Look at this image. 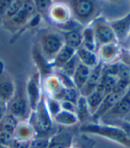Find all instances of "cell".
Wrapping results in <instances>:
<instances>
[{"instance_id": "cell-46", "label": "cell", "mask_w": 130, "mask_h": 148, "mask_svg": "<svg viewBox=\"0 0 130 148\" xmlns=\"http://www.w3.org/2000/svg\"><path fill=\"white\" fill-rule=\"evenodd\" d=\"M70 148H80V147H79V146H75V145H72Z\"/></svg>"}, {"instance_id": "cell-38", "label": "cell", "mask_w": 130, "mask_h": 148, "mask_svg": "<svg viewBox=\"0 0 130 148\" xmlns=\"http://www.w3.org/2000/svg\"><path fill=\"white\" fill-rule=\"evenodd\" d=\"M30 141H24V140H19L14 138L10 145V148H29Z\"/></svg>"}, {"instance_id": "cell-34", "label": "cell", "mask_w": 130, "mask_h": 148, "mask_svg": "<svg viewBox=\"0 0 130 148\" xmlns=\"http://www.w3.org/2000/svg\"><path fill=\"white\" fill-rule=\"evenodd\" d=\"M50 137L35 136L30 140L29 148H47Z\"/></svg>"}, {"instance_id": "cell-30", "label": "cell", "mask_w": 130, "mask_h": 148, "mask_svg": "<svg viewBox=\"0 0 130 148\" xmlns=\"http://www.w3.org/2000/svg\"><path fill=\"white\" fill-rule=\"evenodd\" d=\"M79 62H79L78 56L75 55V56H74L66 63V64H65L62 68L59 69V70L62 71L64 74H66L67 76L72 78L73 75H74V73H75V71H76V70H77V68H78V66H79Z\"/></svg>"}, {"instance_id": "cell-13", "label": "cell", "mask_w": 130, "mask_h": 148, "mask_svg": "<svg viewBox=\"0 0 130 148\" xmlns=\"http://www.w3.org/2000/svg\"><path fill=\"white\" fill-rule=\"evenodd\" d=\"M121 51V45L118 42L102 45L97 49V55L100 59V62L103 64H110V63L117 62L118 60Z\"/></svg>"}, {"instance_id": "cell-15", "label": "cell", "mask_w": 130, "mask_h": 148, "mask_svg": "<svg viewBox=\"0 0 130 148\" xmlns=\"http://www.w3.org/2000/svg\"><path fill=\"white\" fill-rule=\"evenodd\" d=\"M103 63L100 62L97 66L91 69V72L88 81L86 82L84 87L79 90L81 96L86 97L96 89L103 74Z\"/></svg>"}, {"instance_id": "cell-16", "label": "cell", "mask_w": 130, "mask_h": 148, "mask_svg": "<svg viewBox=\"0 0 130 148\" xmlns=\"http://www.w3.org/2000/svg\"><path fill=\"white\" fill-rule=\"evenodd\" d=\"M73 143L74 134L71 131H57L50 137L47 148H70Z\"/></svg>"}, {"instance_id": "cell-21", "label": "cell", "mask_w": 130, "mask_h": 148, "mask_svg": "<svg viewBox=\"0 0 130 148\" xmlns=\"http://www.w3.org/2000/svg\"><path fill=\"white\" fill-rule=\"evenodd\" d=\"M35 136H36L35 130L28 121H19L14 132V138L19 140L30 141Z\"/></svg>"}, {"instance_id": "cell-12", "label": "cell", "mask_w": 130, "mask_h": 148, "mask_svg": "<svg viewBox=\"0 0 130 148\" xmlns=\"http://www.w3.org/2000/svg\"><path fill=\"white\" fill-rule=\"evenodd\" d=\"M130 112V97L125 94L114 106L101 119L100 122L107 123L110 121L122 120Z\"/></svg>"}, {"instance_id": "cell-4", "label": "cell", "mask_w": 130, "mask_h": 148, "mask_svg": "<svg viewBox=\"0 0 130 148\" xmlns=\"http://www.w3.org/2000/svg\"><path fill=\"white\" fill-rule=\"evenodd\" d=\"M7 112L14 116L19 121L29 120L31 110L26 96L25 88L16 87L14 96L7 103Z\"/></svg>"}, {"instance_id": "cell-17", "label": "cell", "mask_w": 130, "mask_h": 148, "mask_svg": "<svg viewBox=\"0 0 130 148\" xmlns=\"http://www.w3.org/2000/svg\"><path fill=\"white\" fill-rule=\"evenodd\" d=\"M16 87L11 76L5 72L0 73V100L8 103L14 96Z\"/></svg>"}, {"instance_id": "cell-9", "label": "cell", "mask_w": 130, "mask_h": 148, "mask_svg": "<svg viewBox=\"0 0 130 148\" xmlns=\"http://www.w3.org/2000/svg\"><path fill=\"white\" fill-rule=\"evenodd\" d=\"M42 90L47 97L56 99L60 102L64 100L65 90L59 78L55 73L42 79Z\"/></svg>"}, {"instance_id": "cell-5", "label": "cell", "mask_w": 130, "mask_h": 148, "mask_svg": "<svg viewBox=\"0 0 130 148\" xmlns=\"http://www.w3.org/2000/svg\"><path fill=\"white\" fill-rule=\"evenodd\" d=\"M36 14L34 1H24L23 6L20 11L14 17L3 21L2 25L5 29L15 34L23 29Z\"/></svg>"}, {"instance_id": "cell-27", "label": "cell", "mask_w": 130, "mask_h": 148, "mask_svg": "<svg viewBox=\"0 0 130 148\" xmlns=\"http://www.w3.org/2000/svg\"><path fill=\"white\" fill-rule=\"evenodd\" d=\"M104 97H105L104 92L101 88H96V89L94 92H92L89 96H88L86 97L89 111H90L92 115L97 111V109L99 108L100 104L102 103Z\"/></svg>"}, {"instance_id": "cell-33", "label": "cell", "mask_w": 130, "mask_h": 148, "mask_svg": "<svg viewBox=\"0 0 130 148\" xmlns=\"http://www.w3.org/2000/svg\"><path fill=\"white\" fill-rule=\"evenodd\" d=\"M53 3V2L50 1V0H36V1H34L36 13L40 14L41 16L47 15V13Z\"/></svg>"}, {"instance_id": "cell-31", "label": "cell", "mask_w": 130, "mask_h": 148, "mask_svg": "<svg viewBox=\"0 0 130 148\" xmlns=\"http://www.w3.org/2000/svg\"><path fill=\"white\" fill-rule=\"evenodd\" d=\"M23 4H24V1H23V0H12V3L10 4L9 7L7 8V11L5 14L3 21H5V20H8L10 18L14 17L21 9V7L23 6Z\"/></svg>"}, {"instance_id": "cell-23", "label": "cell", "mask_w": 130, "mask_h": 148, "mask_svg": "<svg viewBox=\"0 0 130 148\" xmlns=\"http://www.w3.org/2000/svg\"><path fill=\"white\" fill-rule=\"evenodd\" d=\"M82 28L77 29L66 33H62L64 39V44L77 50L83 45V35H82Z\"/></svg>"}, {"instance_id": "cell-26", "label": "cell", "mask_w": 130, "mask_h": 148, "mask_svg": "<svg viewBox=\"0 0 130 148\" xmlns=\"http://www.w3.org/2000/svg\"><path fill=\"white\" fill-rule=\"evenodd\" d=\"M53 120L55 121V123H57L64 127H70L79 123L77 114L63 110H62L56 116H55Z\"/></svg>"}, {"instance_id": "cell-47", "label": "cell", "mask_w": 130, "mask_h": 148, "mask_svg": "<svg viewBox=\"0 0 130 148\" xmlns=\"http://www.w3.org/2000/svg\"><path fill=\"white\" fill-rule=\"evenodd\" d=\"M0 147H1V145H0Z\"/></svg>"}, {"instance_id": "cell-2", "label": "cell", "mask_w": 130, "mask_h": 148, "mask_svg": "<svg viewBox=\"0 0 130 148\" xmlns=\"http://www.w3.org/2000/svg\"><path fill=\"white\" fill-rule=\"evenodd\" d=\"M79 131L85 134H93L115 142L122 146L130 148V139L118 127L102 122H88L80 125Z\"/></svg>"}, {"instance_id": "cell-19", "label": "cell", "mask_w": 130, "mask_h": 148, "mask_svg": "<svg viewBox=\"0 0 130 148\" xmlns=\"http://www.w3.org/2000/svg\"><path fill=\"white\" fill-rule=\"evenodd\" d=\"M76 56H78L79 62L82 64L89 67L90 69L94 68L101 62L96 52L90 51L85 48L84 47H81L76 50Z\"/></svg>"}, {"instance_id": "cell-1", "label": "cell", "mask_w": 130, "mask_h": 148, "mask_svg": "<svg viewBox=\"0 0 130 148\" xmlns=\"http://www.w3.org/2000/svg\"><path fill=\"white\" fill-rule=\"evenodd\" d=\"M28 121L33 127L36 136L51 137L57 132L55 129V121L47 107L45 94L43 95L36 110L30 112Z\"/></svg>"}, {"instance_id": "cell-37", "label": "cell", "mask_w": 130, "mask_h": 148, "mask_svg": "<svg viewBox=\"0 0 130 148\" xmlns=\"http://www.w3.org/2000/svg\"><path fill=\"white\" fill-rule=\"evenodd\" d=\"M14 134L8 132H0V145L9 147L14 140Z\"/></svg>"}, {"instance_id": "cell-22", "label": "cell", "mask_w": 130, "mask_h": 148, "mask_svg": "<svg viewBox=\"0 0 130 148\" xmlns=\"http://www.w3.org/2000/svg\"><path fill=\"white\" fill-rule=\"evenodd\" d=\"M76 114H77L81 125L92 121V114L89 111L86 99L81 95L77 102V104H76Z\"/></svg>"}, {"instance_id": "cell-35", "label": "cell", "mask_w": 130, "mask_h": 148, "mask_svg": "<svg viewBox=\"0 0 130 148\" xmlns=\"http://www.w3.org/2000/svg\"><path fill=\"white\" fill-rule=\"evenodd\" d=\"M105 124H110V125H114V126L118 127V128L121 129L124 131V133L130 139V121H127L122 119V120H117V121L107 122Z\"/></svg>"}, {"instance_id": "cell-41", "label": "cell", "mask_w": 130, "mask_h": 148, "mask_svg": "<svg viewBox=\"0 0 130 148\" xmlns=\"http://www.w3.org/2000/svg\"><path fill=\"white\" fill-rule=\"evenodd\" d=\"M7 113V103L0 100V121Z\"/></svg>"}, {"instance_id": "cell-42", "label": "cell", "mask_w": 130, "mask_h": 148, "mask_svg": "<svg viewBox=\"0 0 130 148\" xmlns=\"http://www.w3.org/2000/svg\"><path fill=\"white\" fill-rule=\"evenodd\" d=\"M121 46H123V47H125V48L130 49V32H129V34H128V36H127L126 41L124 42V43H123Z\"/></svg>"}, {"instance_id": "cell-44", "label": "cell", "mask_w": 130, "mask_h": 148, "mask_svg": "<svg viewBox=\"0 0 130 148\" xmlns=\"http://www.w3.org/2000/svg\"><path fill=\"white\" fill-rule=\"evenodd\" d=\"M126 95L130 97V85L128 86V88H127V91H126Z\"/></svg>"}, {"instance_id": "cell-29", "label": "cell", "mask_w": 130, "mask_h": 148, "mask_svg": "<svg viewBox=\"0 0 130 148\" xmlns=\"http://www.w3.org/2000/svg\"><path fill=\"white\" fill-rule=\"evenodd\" d=\"M19 123V121L10 113H6V115L0 121V132H8L14 134V130Z\"/></svg>"}, {"instance_id": "cell-39", "label": "cell", "mask_w": 130, "mask_h": 148, "mask_svg": "<svg viewBox=\"0 0 130 148\" xmlns=\"http://www.w3.org/2000/svg\"><path fill=\"white\" fill-rule=\"evenodd\" d=\"M11 3H12V0H0V18H1V23Z\"/></svg>"}, {"instance_id": "cell-25", "label": "cell", "mask_w": 130, "mask_h": 148, "mask_svg": "<svg viewBox=\"0 0 130 148\" xmlns=\"http://www.w3.org/2000/svg\"><path fill=\"white\" fill-rule=\"evenodd\" d=\"M90 72H91V69L89 67L86 66L82 64L81 62H79V64L72 77L74 85L79 91L84 87L86 82L88 81V77L90 75Z\"/></svg>"}, {"instance_id": "cell-10", "label": "cell", "mask_w": 130, "mask_h": 148, "mask_svg": "<svg viewBox=\"0 0 130 148\" xmlns=\"http://www.w3.org/2000/svg\"><path fill=\"white\" fill-rule=\"evenodd\" d=\"M125 94H126V91L115 88L112 92L106 95L102 103L100 104L99 108L97 109V111L92 115L91 122H94V123L100 122L101 119L114 106L118 101H120V99L124 96Z\"/></svg>"}, {"instance_id": "cell-24", "label": "cell", "mask_w": 130, "mask_h": 148, "mask_svg": "<svg viewBox=\"0 0 130 148\" xmlns=\"http://www.w3.org/2000/svg\"><path fill=\"white\" fill-rule=\"evenodd\" d=\"M82 35H83V45L85 48L88 49L93 52L97 53V49H98V46L96 43V39H95V35H94V28L92 25V22L86 25L85 28L82 29Z\"/></svg>"}, {"instance_id": "cell-28", "label": "cell", "mask_w": 130, "mask_h": 148, "mask_svg": "<svg viewBox=\"0 0 130 148\" xmlns=\"http://www.w3.org/2000/svg\"><path fill=\"white\" fill-rule=\"evenodd\" d=\"M118 77L103 72L100 82L98 84V86H97V88H101L106 96V95L110 94L115 89L118 84Z\"/></svg>"}, {"instance_id": "cell-40", "label": "cell", "mask_w": 130, "mask_h": 148, "mask_svg": "<svg viewBox=\"0 0 130 148\" xmlns=\"http://www.w3.org/2000/svg\"><path fill=\"white\" fill-rule=\"evenodd\" d=\"M61 106H62V110H63V111H67L70 112L76 113V104L71 102L63 100L61 102Z\"/></svg>"}, {"instance_id": "cell-8", "label": "cell", "mask_w": 130, "mask_h": 148, "mask_svg": "<svg viewBox=\"0 0 130 148\" xmlns=\"http://www.w3.org/2000/svg\"><path fill=\"white\" fill-rule=\"evenodd\" d=\"M25 92L30 110L33 112L36 110L38 103L44 95L42 90V78L38 71L28 79L25 86Z\"/></svg>"}, {"instance_id": "cell-45", "label": "cell", "mask_w": 130, "mask_h": 148, "mask_svg": "<svg viewBox=\"0 0 130 148\" xmlns=\"http://www.w3.org/2000/svg\"><path fill=\"white\" fill-rule=\"evenodd\" d=\"M124 120H126V121H130V112L126 116V117L124 118Z\"/></svg>"}, {"instance_id": "cell-3", "label": "cell", "mask_w": 130, "mask_h": 148, "mask_svg": "<svg viewBox=\"0 0 130 148\" xmlns=\"http://www.w3.org/2000/svg\"><path fill=\"white\" fill-rule=\"evenodd\" d=\"M64 45L63 36L60 31L49 29H43L38 31L37 46L48 62H51L53 60Z\"/></svg>"}, {"instance_id": "cell-6", "label": "cell", "mask_w": 130, "mask_h": 148, "mask_svg": "<svg viewBox=\"0 0 130 148\" xmlns=\"http://www.w3.org/2000/svg\"><path fill=\"white\" fill-rule=\"evenodd\" d=\"M72 17L82 25H88L95 18L96 3L91 0H75L69 5Z\"/></svg>"}, {"instance_id": "cell-7", "label": "cell", "mask_w": 130, "mask_h": 148, "mask_svg": "<svg viewBox=\"0 0 130 148\" xmlns=\"http://www.w3.org/2000/svg\"><path fill=\"white\" fill-rule=\"evenodd\" d=\"M92 25L98 47L102 45L118 42L115 32L112 28L109 21H107L103 16L95 17L93 20Z\"/></svg>"}, {"instance_id": "cell-14", "label": "cell", "mask_w": 130, "mask_h": 148, "mask_svg": "<svg viewBox=\"0 0 130 148\" xmlns=\"http://www.w3.org/2000/svg\"><path fill=\"white\" fill-rule=\"evenodd\" d=\"M109 23L114 30L118 42L122 45L130 32V12L124 17L114 21H109Z\"/></svg>"}, {"instance_id": "cell-32", "label": "cell", "mask_w": 130, "mask_h": 148, "mask_svg": "<svg viewBox=\"0 0 130 148\" xmlns=\"http://www.w3.org/2000/svg\"><path fill=\"white\" fill-rule=\"evenodd\" d=\"M45 96H46V95H45ZM46 103H47V110H48L49 113L51 114L52 118H53L55 116H56L62 111L61 102L56 100V99H53L52 97H49L46 96Z\"/></svg>"}, {"instance_id": "cell-18", "label": "cell", "mask_w": 130, "mask_h": 148, "mask_svg": "<svg viewBox=\"0 0 130 148\" xmlns=\"http://www.w3.org/2000/svg\"><path fill=\"white\" fill-rule=\"evenodd\" d=\"M32 58H33L36 66L38 67V71L41 75L42 79H44L53 73L55 70L53 69L51 62H48L44 57V56L42 55V53L40 52L37 45L34 46L33 48H32Z\"/></svg>"}, {"instance_id": "cell-20", "label": "cell", "mask_w": 130, "mask_h": 148, "mask_svg": "<svg viewBox=\"0 0 130 148\" xmlns=\"http://www.w3.org/2000/svg\"><path fill=\"white\" fill-rule=\"evenodd\" d=\"M76 55V50L64 45L58 54L51 62V65L53 70H59L62 68L66 63Z\"/></svg>"}, {"instance_id": "cell-43", "label": "cell", "mask_w": 130, "mask_h": 148, "mask_svg": "<svg viewBox=\"0 0 130 148\" xmlns=\"http://www.w3.org/2000/svg\"><path fill=\"white\" fill-rule=\"evenodd\" d=\"M3 72H4V63L0 60V73H3Z\"/></svg>"}, {"instance_id": "cell-36", "label": "cell", "mask_w": 130, "mask_h": 148, "mask_svg": "<svg viewBox=\"0 0 130 148\" xmlns=\"http://www.w3.org/2000/svg\"><path fill=\"white\" fill-rule=\"evenodd\" d=\"M79 97H80V93L76 88H66V90H65L64 100L71 102V103H73L75 104H77V102H78Z\"/></svg>"}, {"instance_id": "cell-11", "label": "cell", "mask_w": 130, "mask_h": 148, "mask_svg": "<svg viewBox=\"0 0 130 148\" xmlns=\"http://www.w3.org/2000/svg\"><path fill=\"white\" fill-rule=\"evenodd\" d=\"M47 16L55 26L66 23L73 18L69 5L62 2H53Z\"/></svg>"}]
</instances>
